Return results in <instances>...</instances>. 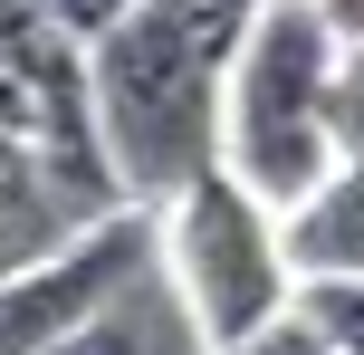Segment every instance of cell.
<instances>
[{
    "label": "cell",
    "instance_id": "cell-7",
    "mask_svg": "<svg viewBox=\"0 0 364 355\" xmlns=\"http://www.w3.org/2000/svg\"><path fill=\"white\" fill-rule=\"evenodd\" d=\"M288 260L297 279H364V164H336L288 211Z\"/></svg>",
    "mask_w": 364,
    "mask_h": 355
},
{
    "label": "cell",
    "instance_id": "cell-11",
    "mask_svg": "<svg viewBox=\"0 0 364 355\" xmlns=\"http://www.w3.org/2000/svg\"><path fill=\"white\" fill-rule=\"evenodd\" d=\"M211 355H326V346H316L307 317H278V327H259V337H240V346H211Z\"/></svg>",
    "mask_w": 364,
    "mask_h": 355
},
{
    "label": "cell",
    "instance_id": "cell-5",
    "mask_svg": "<svg viewBox=\"0 0 364 355\" xmlns=\"http://www.w3.org/2000/svg\"><path fill=\"white\" fill-rule=\"evenodd\" d=\"M106 221H115V211L87 202V192H77L38 144L0 134V279H19V269L58 260V250H77L87 231H106Z\"/></svg>",
    "mask_w": 364,
    "mask_h": 355
},
{
    "label": "cell",
    "instance_id": "cell-2",
    "mask_svg": "<svg viewBox=\"0 0 364 355\" xmlns=\"http://www.w3.org/2000/svg\"><path fill=\"white\" fill-rule=\"evenodd\" d=\"M336 58H346V29H336L316 0H269V10L250 19L240 68H230L220 164H230L259 202H278V211H297L336 164H346V154H336V134H326Z\"/></svg>",
    "mask_w": 364,
    "mask_h": 355
},
{
    "label": "cell",
    "instance_id": "cell-1",
    "mask_svg": "<svg viewBox=\"0 0 364 355\" xmlns=\"http://www.w3.org/2000/svg\"><path fill=\"white\" fill-rule=\"evenodd\" d=\"M269 0H144L96 48V125L134 211H164L201 173H220L230 68Z\"/></svg>",
    "mask_w": 364,
    "mask_h": 355
},
{
    "label": "cell",
    "instance_id": "cell-10",
    "mask_svg": "<svg viewBox=\"0 0 364 355\" xmlns=\"http://www.w3.org/2000/svg\"><path fill=\"white\" fill-rule=\"evenodd\" d=\"M38 10H48V29H68L77 48H106V38L125 29L144 0H38Z\"/></svg>",
    "mask_w": 364,
    "mask_h": 355
},
{
    "label": "cell",
    "instance_id": "cell-9",
    "mask_svg": "<svg viewBox=\"0 0 364 355\" xmlns=\"http://www.w3.org/2000/svg\"><path fill=\"white\" fill-rule=\"evenodd\" d=\"M326 134L346 164H364V38H346V58H336V87H326Z\"/></svg>",
    "mask_w": 364,
    "mask_h": 355
},
{
    "label": "cell",
    "instance_id": "cell-8",
    "mask_svg": "<svg viewBox=\"0 0 364 355\" xmlns=\"http://www.w3.org/2000/svg\"><path fill=\"white\" fill-rule=\"evenodd\" d=\"M297 317L316 327L326 355H364V279H307L297 288Z\"/></svg>",
    "mask_w": 364,
    "mask_h": 355
},
{
    "label": "cell",
    "instance_id": "cell-6",
    "mask_svg": "<svg viewBox=\"0 0 364 355\" xmlns=\"http://www.w3.org/2000/svg\"><path fill=\"white\" fill-rule=\"evenodd\" d=\"M58 355H211L201 346V327H192V307L173 298V279H164V260L144 269V279L125 288V298L106 307V317H87Z\"/></svg>",
    "mask_w": 364,
    "mask_h": 355
},
{
    "label": "cell",
    "instance_id": "cell-4",
    "mask_svg": "<svg viewBox=\"0 0 364 355\" xmlns=\"http://www.w3.org/2000/svg\"><path fill=\"white\" fill-rule=\"evenodd\" d=\"M144 269H154V211H115L77 250L0 279V355H58L87 317H106Z\"/></svg>",
    "mask_w": 364,
    "mask_h": 355
},
{
    "label": "cell",
    "instance_id": "cell-3",
    "mask_svg": "<svg viewBox=\"0 0 364 355\" xmlns=\"http://www.w3.org/2000/svg\"><path fill=\"white\" fill-rule=\"evenodd\" d=\"M154 260H164L173 298L192 307L201 346H240L259 327L297 317V288H307L288 260V211L259 202L230 164L154 211Z\"/></svg>",
    "mask_w": 364,
    "mask_h": 355
}]
</instances>
